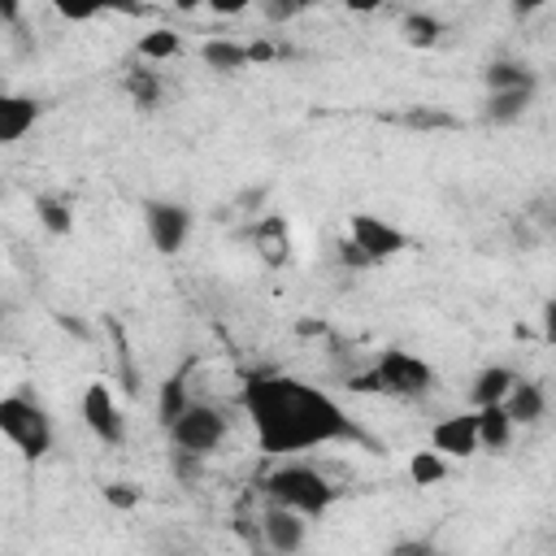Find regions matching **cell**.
Returning a JSON list of instances; mask_svg holds the SVG:
<instances>
[{
    "instance_id": "cell-1",
    "label": "cell",
    "mask_w": 556,
    "mask_h": 556,
    "mask_svg": "<svg viewBox=\"0 0 556 556\" xmlns=\"http://www.w3.org/2000/svg\"><path fill=\"white\" fill-rule=\"evenodd\" d=\"M243 408L252 417L256 443L269 456L308 452L343 439H361L348 413L313 382H300L291 374H252L243 382Z\"/></svg>"
},
{
    "instance_id": "cell-2",
    "label": "cell",
    "mask_w": 556,
    "mask_h": 556,
    "mask_svg": "<svg viewBox=\"0 0 556 556\" xmlns=\"http://www.w3.org/2000/svg\"><path fill=\"white\" fill-rule=\"evenodd\" d=\"M430 387H434V369L404 348H387L374 361V369L348 378V391H378V395H400V400H417Z\"/></svg>"
},
{
    "instance_id": "cell-3",
    "label": "cell",
    "mask_w": 556,
    "mask_h": 556,
    "mask_svg": "<svg viewBox=\"0 0 556 556\" xmlns=\"http://www.w3.org/2000/svg\"><path fill=\"white\" fill-rule=\"evenodd\" d=\"M265 495H269V504H287L304 517H321L334 504V486L308 465H278L265 478Z\"/></svg>"
},
{
    "instance_id": "cell-4",
    "label": "cell",
    "mask_w": 556,
    "mask_h": 556,
    "mask_svg": "<svg viewBox=\"0 0 556 556\" xmlns=\"http://www.w3.org/2000/svg\"><path fill=\"white\" fill-rule=\"evenodd\" d=\"M0 430L22 447V456H30V460H39V456H48V447H52V421H48V413L35 404V400H26V395H4L0 400Z\"/></svg>"
},
{
    "instance_id": "cell-5",
    "label": "cell",
    "mask_w": 556,
    "mask_h": 556,
    "mask_svg": "<svg viewBox=\"0 0 556 556\" xmlns=\"http://www.w3.org/2000/svg\"><path fill=\"white\" fill-rule=\"evenodd\" d=\"M226 430H230V426H226L222 408H213V404H187L182 417L169 426V439H174V447H187V452L208 456V452L222 447Z\"/></svg>"
},
{
    "instance_id": "cell-6",
    "label": "cell",
    "mask_w": 556,
    "mask_h": 556,
    "mask_svg": "<svg viewBox=\"0 0 556 556\" xmlns=\"http://www.w3.org/2000/svg\"><path fill=\"white\" fill-rule=\"evenodd\" d=\"M143 222H148V239L156 252L174 256L187 235H191V208L187 204H174V200H148L143 204Z\"/></svg>"
},
{
    "instance_id": "cell-7",
    "label": "cell",
    "mask_w": 556,
    "mask_h": 556,
    "mask_svg": "<svg viewBox=\"0 0 556 556\" xmlns=\"http://www.w3.org/2000/svg\"><path fill=\"white\" fill-rule=\"evenodd\" d=\"M348 235L369 252V261H374V265L408 248L404 230H400V226H391V222H382V217H374V213H352V217H348Z\"/></svg>"
},
{
    "instance_id": "cell-8",
    "label": "cell",
    "mask_w": 556,
    "mask_h": 556,
    "mask_svg": "<svg viewBox=\"0 0 556 556\" xmlns=\"http://www.w3.org/2000/svg\"><path fill=\"white\" fill-rule=\"evenodd\" d=\"M83 421L87 430L100 439V443H122L126 439V421H122V408L113 400V391L104 382H91L83 391Z\"/></svg>"
},
{
    "instance_id": "cell-9",
    "label": "cell",
    "mask_w": 556,
    "mask_h": 556,
    "mask_svg": "<svg viewBox=\"0 0 556 556\" xmlns=\"http://www.w3.org/2000/svg\"><path fill=\"white\" fill-rule=\"evenodd\" d=\"M430 443H434V452L456 456V460L473 456V452L482 447V443H478V413H456V417H443V421L430 430Z\"/></svg>"
},
{
    "instance_id": "cell-10",
    "label": "cell",
    "mask_w": 556,
    "mask_h": 556,
    "mask_svg": "<svg viewBox=\"0 0 556 556\" xmlns=\"http://www.w3.org/2000/svg\"><path fill=\"white\" fill-rule=\"evenodd\" d=\"M304 513L287 508V504H269L261 517V543L269 552H300L304 547Z\"/></svg>"
},
{
    "instance_id": "cell-11",
    "label": "cell",
    "mask_w": 556,
    "mask_h": 556,
    "mask_svg": "<svg viewBox=\"0 0 556 556\" xmlns=\"http://www.w3.org/2000/svg\"><path fill=\"white\" fill-rule=\"evenodd\" d=\"M52 9L65 22H91L96 13H126V17H143L148 13L139 0H52Z\"/></svg>"
},
{
    "instance_id": "cell-12",
    "label": "cell",
    "mask_w": 556,
    "mask_h": 556,
    "mask_svg": "<svg viewBox=\"0 0 556 556\" xmlns=\"http://www.w3.org/2000/svg\"><path fill=\"white\" fill-rule=\"evenodd\" d=\"M39 117V104L30 96H4L0 100V139L4 143H17Z\"/></svg>"
},
{
    "instance_id": "cell-13",
    "label": "cell",
    "mask_w": 556,
    "mask_h": 556,
    "mask_svg": "<svg viewBox=\"0 0 556 556\" xmlns=\"http://www.w3.org/2000/svg\"><path fill=\"white\" fill-rule=\"evenodd\" d=\"M513 382H517V374L504 369V365H486V369H478V374H473V387H469L473 408H482V404H504V395L513 391Z\"/></svg>"
},
{
    "instance_id": "cell-14",
    "label": "cell",
    "mask_w": 556,
    "mask_h": 556,
    "mask_svg": "<svg viewBox=\"0 0 556 556\" xmlns=\"http://www.w3.org/2000/svg\"><path fill=\"white\" fill-rule=\"evenodd\" d=\"M478 413V443L482 447H508V439H513V417H508V408L504 404H482V408H473Z\"/></svg>"
},
{
    "instance_id": "cell-15",
    "label": "cell",
    "mask_w": 556,
    "mask_h": 556,
    "mask_svg": "<svg viewBox=\"0 0 556 556\" xmlns=\"http://www.w3.org/2000/svg\"><path fill=\"white\" fill-rule=\"evenodd\" d=\"M252 239H256V248H261L265 265H287L291 243H287V222H282L278 213H269V217H265V222L252 230Z\"/></svg>"
},
{
    "instance_id": "cell-16",
    "label": "cell",
    "mask_w": 556,
    "mask_h": 556,
    "mask_svg": "<svg viewBox=\"0 0 556 556\" xmlns=\"http://www.w3.org/2000/svg\"><path fill=\"white\" fill-rule=\"evenodd\" d=\"M200 56H204V65L217 70V74H235V70H248V65H252V52H248L243 43H235V39H208V43L200 48Z\"/></svg>"
},
{
    "instance_id": "cell-17",
    "label": "cell",
    "mask_w": 556,
    "mask_h": 556,
    "mask_svg": "<svg viewBox=\"0 0 556 556\" xmlns=\"http://www.w3.org/2000/svg\"><path fill=\"white\" fill-rule=\"evenodd\" d=\"M543 391L534 387V382H513V391L504 395V408H508V417L517 421V426H530V421H539L543 417Z\"/></svg>"
},
{
    "instance_id": "cell-18",
    "label": "cell",
    "mask_w": 556,
    "mask_h": 556,
    "mask_svg": "<svg viewBox=\"0 0 556 556\" xmlns=\"http://www.w3.org/2000/svg\"><path fill=\"white\" fill-rule=\"evenodd\" d=\"M482 83H486V91H513V87H530L534 91V74L521 61H491L482 70Z\"/></svg>"
},
{
    "instance_id": "cell-19",
    "label": "cell",
    "mask_w": 556,
    "mask_h": 556,
    "mask_svg": "<svg viewBox=\"0 0 556 556\" xmlns=\"http://www.w3.org/2000/svg\"><path fill=\"white\" fill-rule=\"evenodd\" d=\"M530 87H513V91H491V100H486V122H495V126H508V122H517L526 109H530Z\"/></svg>"
},
{
    "instance_id": "cell-20",
    "label": "cell",
    "mask_w": 556,
    "mask_h": 556,
    "mask_svg": "<svg viewBox=\"0 0 556 556\" xmlns=\"http://www.w3.org/2000/svg\"><path fill=\"white\" fill-rule=\"evenodd\" d=\"M35 217L43 222L48 235H70V230H74V213H70V204L56 200V195H35Z\"/></svg>"
},
{
    "instance_id": "cell-21",
    "label": "cell",
    "mask_w": 556,
    "mask_h": 556,
    "mask_svg": "<svg viewBox=\"0 0 556 556\" xmlns=\"http://www.w3.org/2000/svg\"><path fill=\"white\" fill-rule=\"evenodd\" d=\"M182 408H187V382H182V374H174V378L161 382V400H156V417H161V426L169 430V426L182 417Z\"/></svg>"
},
{
    "instance_id": "cell-22",
    "label": "cell",
    "mask_w": 556,
    "mask_h": 556,
    "mask_svg": "<svg viewBox=\"0 0 556 556\" xmlns=\"http://www.w3.org/2000/svg\"><path fill=\"white\" fill-rule=\"evenodd\" d=\"M400 30H404V39H408L413 48H434L439 35H443L439 17H430V13H408V17L400 22Z\"/></svg>"
},
{
    "instance_id": "cell-23",
    "label": "cell",
    "mask_w": 556,
    "mask_h": 556,
    "mask_svg": "<svg viewBox=\"0 0 556 556\" xmlns=\"http://www.w3.org/2000/svg\"><path fill=\"white\" fill-rule=\"evenodd\" d=\"M182 52V39L174 35V30H148L143 39H139V56L143 61H169V56H178Z\"/></svg>"
},
{
    "instance_id": "cell-24",
    "label": "cell",
    "mask_w": 556,
    "mask_h": 556,
    "mask_svg": "<svg viewBox=\"0 0 556 556\" xmlns=\"http://www.w3.org/2000/svg\"><path fill=\"white\" fill-rule=\"evenodd\" d=\"M126 91H130V100H135L139 109H156V100H161V78H156L152 70H130V74H126Z\"/></svg>"
},
{
    "instance_id": "cell-25",
    "label": "cell",
    "mask_w": 556,
    "mask_h": 556,
    "mask_svg": "<svg viewBox=\"0 0 556 556\" xmlns=\"http://www.w3.org/2000/svg\"><path fill=\"white\" fill-rule=\"evenodd\" d=\"M443 473H447V465H443V452H417V456L408 460V478H413L417 486H434Z\"/></svg>"
},
{
    "instance_id": "cell-26",
    "label": "cell",
    "mask_w": 556,
    "mask_h": 556,
    "mask_svg": "<svg viewBox=\"0 0 556 556\" xmlns=\"http://www.w3.org/2000/svg\"><path fill=\"white\" fill-rule=\"evenodd\" d=\"M104 504H113V508H135V504H139V486H130V482H109V486H104Z\"/></svg>"
},
{
    "instance_id": "cell-27",
    "label": "cell",
    "mask_w": 556,
    "mask_h": 556,
    "mask_svg": "<svg viewBox=\"0 0 556 556\" xmlns=\"http://www.w3.org/2000/svg\"><path fill=\"white\" fill-rule=\"evenodd\" d=\"M339 261H343L348 269H365V265H374V261H369V252H365V248H361L352 235L339 243Z\"/></svg>"
},
{
    "instance_id": "cell-28",
    "label": "cell",
    "mask_w": 556,
    "mask_h": 556,
    "mask_svg": "<svg viewBox=\"0 0 556 556\" xmlns=\"http://www.w3.org/2000/svg\"><path fill=\"white\" fill-rule=\"evenodd\" d=\"M404 122H408V126H456V122L443 117V113H408Z\"/></svg>"
},
{
    "instance_id": "cell-29",
    "label": "cell",
    "mask_w": 556,
    "mask_h": 556,
    "mask_svg": "<svg viewBox=\"0 0 556 556\" xmlns=\"http://www.w3.org/2000/svg\"><path fill=\"white\" fill-rule=\"evenodd\" d=\"M543 339L556 348V295L543 304Z\"/></svg>"
},
{
    "instance_id": "cell-30",
    "label": "cell",
    "mask_w": 556,
    "mask_h": 556,
    "mask_svg": "<svg viewBox=\"0 0 556 556\" xmlns=\"http://www.w3.org/2000/svg\"><path fill=\"white\" fill-rule=\"evenodd\" d=\"M252 0H208V9L213 13H222V17H235V13H243Z\"/></svg>"
},
{
    "instance_id": "cell-31",
    "label": "cell",
    "mask_w": 556,
    "mask_h": 556,
    "mask_svg": "<svg viewBox=\"0 0 556 556\" xmlns=\"http://www.w3.org/2000/svg\"><path fill=\"white\" fill-rule=\"evenodd\" d=\"M248 52H252V61H274V56H282V48H274V43H248Z\"/></svg>"
},
{
    "instance_id": "cell-32",
    "label": "cell",
    "mask_w": 556,
    "mask_h": 556,
    "mask_svg": "<svg viewBox=\"0 0 556 556\" xmlns=\"http://www.w3.org/2000/svg\"><path fill=\"white\" fill-rule=\"evenodd\" d=\"M17 13H22V0H0V17H4V26H13Z\"/></svg>"
},
{
    "instance_id": "cell-33",
    "label": "cell",
    "mask_w": 556,
    "mask_h": 556,
    "mask_svg": "<svg viewBox=\"0 0 556 556\" xmlns=\"http://www.w3.org/2000/svg\"><path fill=\"white\" fill-rule=\"evenodd\" d=\"M343 4H348L352 13H374V9H382L387 0H343Z\"/></svg>"
},
{
    "instance_id": "cell-34",
    "label": "cell",
    "mask_w": 556,
    "mask_h": 556,
    "mask_svg": "<svg viewBox=\"0 0 556 556\" xmlns=\"http://www.w3.org/2000/svg\"><path fill=\"white\" fill-rule=\"evenodd\" d=\"M508 4H513V13H521V17H526V13H534V9H543L547 0H508Z\"/></svg>"
},
{
    "instance_id": "cell-35",
    "label": "cell",
    "mask_w": 556,
    "mask_h": 556,
    "mask_svg": "<svg viewBox=\"0 0 556 556\" xmlns=\"http://www.w3.org/2000/svg\"><path fill=\"white\" fill-rule=\"evenodd\" d=\"M200 4H208V0H174V9H182V13H191V9H200Z\"/></svg>"
},
{
    "instance_id": "cell-36",
    "label": "cell",
    "mask_w": 556,
    "mask_h": 556,
    "mask_svg": "<svg viewBox=\"0 0 556 556\" xmlns=\"http://www.w3.org/2000/svg\"><path fill=\"white\" fill-rule=\"evenodd\" d=\"M295 9H313V4H321V0H291Z\"/></svg>"
}]
</instances>
